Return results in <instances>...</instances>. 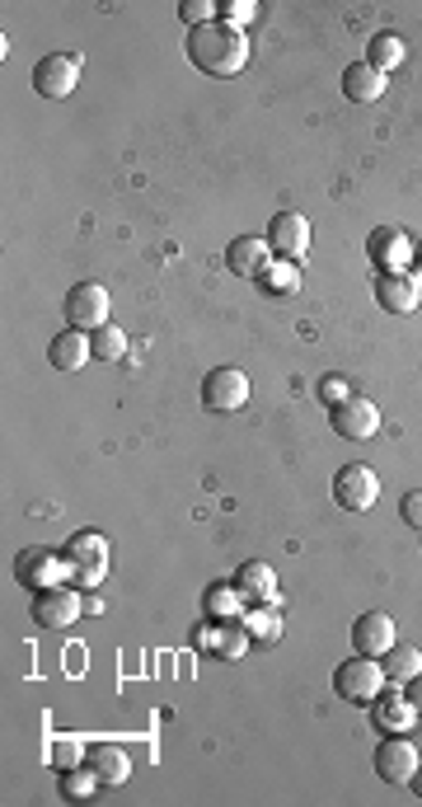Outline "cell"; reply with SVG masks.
<instances>
[{
    "instance_id": "obj_7",
    "label": "cell",
    "mask_w": 422,
    "mask_h": 807,
    "mask_svg": "<svg viewBox=\"0 0 422 807\" xmlns=\"http://www.w3.org/2000/svg\"><path fill=\"white\" fill-rule=\"evenodd\" d=\"M367 259L375 272H409L418 259V245L399 226H375L367 235Z\"/></svg>"
},
{
    "instance_id": "obj_11",
    "label": "cell",
    "mask_w": 422,
    "mask_h": 807,
    "mask_svg": "<svg viewBox=\"0 0 422 807\" xmlns=\"http://www.w3.org/2000/svg\"><path fill=\"white\" fill-rule=\"evenodd\" d=\"M380 498V479L371 465H343L333 475V503L343 511H371Z\"/></svg>"
},
{
    "instance_id": "obj_17",
    "label": "cell",
    "mask_w": 422,
    "mask_h": 807,
    "mask_svg": "<svg viewBox=\"0 0 422 807\" xmlns=\"http://www.w3.org/2000/svg\"><path fill=\"white\" fill-rule=\"evenodd\" d=\"M418 301H422V287H418L413 272H380L375 278V306L380 310L409 314V310H418Z\"/></svg>"
},
{
    "instance_id": "obj_28",
    "label": "cell",
    "mask_w": 422,
    "mask_h": 807,
    "mask_svg": "<svg viewBox=\"0 0 422 807\" xmlns=\"http://www.w3.org/2000/svg\"><path fill=\"white\" fill-rule=\"evenodd\" d=\"M245 634H249V643H277V639H281L277 610H272V606H254L249 615H245Z\"/></svg>"
},
{
    "instance_id": "obj_18",
    "label": "cell",
    "mask_w": 422,
    "mask_h": 807,
    "mask_svg": "<svg viewBox=\"0 0 422 807\" xmlns=\"http://www.w3.org/2000/svg\"><path fill=\"white\" fill-rule=\"evenodd\" d=\"M235 587H239V597H245V606H277L281 601L277 573H272L268 563H258V559H249V563L235 568Z\"/></svg>"
},
{
    "instance_id": "obj_10",
    "label": "cell",
    "mask_w": 422,
    "mask_h": 807,
    "mask_svg": "<svg viewBox=\"0 0 422 807\" xmlns=\"http://www.w3.org/2000/svg\"><path fill=\"white\" fill-rule=\"evenodd\" d=\"M329 427L338 432L343 442H371L380 432V408L367 395H348L343 404L329 408Z\"/></svg>"
},
{
    "instance_id": "obj_15",
    "label": "cell",
    "mask_w": 422,
    "mask_h": 807,
    "mask_svg": "<svg viewBox=\"0 0 422 807\" xmlns=\"http://www.w3.org/2000/svg\"><path fill=\"white\" fill-rule=\"evenodd\" d=\"M399 643V634H394V620L385 615V610H367V615H357V624H352V648L361 658H385L390 648Z\"/></svg>"
},
{
    "instance_id": "obj_21",
    "label": "cell",
    "mask_w": 422,
    "mask_h": 807,
    "mask_svg": "<svg viewBox=\"0 0 422 807\" xmlns=\"http://www.w3.org/2000/svg\"><path fill=\"white\" fill-rule=\"evenodd\" d=\"M85 765L99 775V784H109V789H117V784L132 779V756L123 752V746H113V742H94Z\"/></svg>"
},
{
    "instance_id": "obj_34",
    "label": "cell",
    "mask_w": 422,
    "mask_h": 807,
    "mask_svg": "<svg viewBox=\"0 0 422 807\" xmlns=\"http://www.w3.org/2000/svg\"><path fill=\"white\" fill-rule=\"evenodd\" d=\"M399 517H404L413 530H422V488H409V494L399 498Z\"/></svg>"
},
{
    "instance_id": "obj_20",
    "label": "cell",
    "mask_w": 422,
    "mask_h": 807,
    "mask_svg": "<svg viewBox=\"0 0 422 807\" xmlns=\"http://www.w3.org/2000/svg\"><path fill=\"white\" fill-rule=\"evenodd\" d=\"M385 85H390V75L375 71L371 62H352V66L343 71V94H348V104H380V100H385Z\"/></svg>"
},
{
    "instance_id": "obj_4",
    "label": "cell",
    "mask_w": 422,
    "mask_h": 807,
    "mask_svg": "<svg viewBox=\"0 0 422 807\" xmlns=\"http://www.w3.org/2000/svg\"><path fill=\"white\" fill-rule=\"evenodd\" d=\"M333 691H338V700H348V704H371L380 691H385V666H380L375 658L357 653V658L333 666Z\"/></svg>"
},
{
    "instance_id": "obj_8",
    "label": "cell",
    "mask_w": 422,
    "mask_h": 807,
    "mask_svg": "<svg viewBox=\"0 0 422 807\" xmlns=\"http://www.w3.org/2000/svg\"><path fill=\"white\" fill-rule=\"evenodd\" d=\"M109 287L104 282H75L71 291H66V301H62V310H66V324L71 329H85V333H94V329H104L109 324Z\"/></svg>"
},
{
    "instance_id": "obj_31",
    "label": "cell",
    "mask_w": 422,
    "mask_h": 807,
    "mask_svg": "<svg viewBox=\"0 0 422 807\" xmlns=\"http://www.w3.org/2000/svg\"><path fill=\"white\" fill-rule=\"evenodd\" d=\"M178 19H184L188 29H203V24H216L220 19V6L216 0H184V6H178Z\"/></svg>"
},
{
    "instance_id": "obj_36",
    "label": "cell",
    "mask_w": 422,
    "mask_h": 807,
    "mask_svg": "<svg viewBox=\"0 0 422 807\" xmlns=\"http://www.w3.org/2000/svg\"><path fill=\"white\" fill-rule=\"evenodd\" d=\"M409 789H413V794L422 798V765H418V770H413V779H409Z\"/></svg>"
},
{
    "instance_id": "obj_9",
    "label": "cell",
    "mask_w": 422,
    "mask_h": 807,
    "mask_svg": "<svg viewBox=\"0 0 422 807\" xmlns=\"http://www.w3.org/2000/svg\"><path fill=\"white\" fill-rule=\"evenodd\" d=\"M249 404V376L239 366H212L203 376V408L212 413H239Z\"/></svg>"
},
{
    "instance_id": "obj_24",
    "label": "cell",
    "mask_w": 422,
    "mask_h": 807,
    "mask_svg": "<svg viewBox=\"0 0 422 807\" xmlns=\"http://www.w3.org/2000/svg\"><path fill=\"white\" fill-rule=\"evenodd\" d=\"M258 287H264L268 297H296V291H300V263L272 259L264 272H258Z\"/></svg>"
},
{
    "instance_id": "obj_35",
    "label": "cell",
    "mask_w": 422,
    "mask_h": 807,
    "mask_svg": "<svg viewBox=\"0 0 422 807\" xmlns=\"http://www.w3.org/2000/svg\"><path fill=\"white\" fill-rule=\"evenodd\" d=\"M404 695H409V704L418 708V718H422V672H418V676L409 681V691H404Z\"/></svg>"
},
{
    "instance_id": "obj_1",
    "label": "cell",
    "mask_w": 422,
    "mask_h": 807,
    "mask_svg": "<svg viewBox=\"0 0 422 807\" xmlns=\"http://www.w3.org/2000/svg\"><path fill=\"white\" fill-rule=\"evenodd\" d=\"M188 62L216 75V81H230L249 66V33L245 29H230V24H203V29H188Z\"/></svg>"
},
{
    "instance_id": "obj_13",
    "label": "cell",
    "mask_w": 422,
    "mask_h": 807,
    "mask_svg": "<svg viewBox=\"0 0 422 807\" xmlns=\"http://www.w3.org/2000/svg\"><path fill=\"white\" fill-rule=\"evenodd\" d=\"M268 245H272L277 259L300 263L310 254V221L300 211H277L268 221Z\"/></svg>"
},
{
    "instance_id": "obj_27",
    "label": "cell",
    "mask_w": 422,
    "mask_h": 807,
    "mask_svg": "<svg viewBox=\"0 0 422 807\" xmlns=\"http://www.w3.org/2000/svg\"><path fill=\"white\" fill-rule=\"evenodd\" d=\"M56 789H62L66 803H85L99 789V775L90 770V765H71V770H62V779H56Z\"/></svg>"
},
{
    "instance_id": "obj_33",
    "label": "cell",
    "mask_w": 422,
    "mask_h": 807,
    "mask_svg": "<svg viewBox=\"0 0 422 807\" xmlns=\"http://www.w3.org/2000/svg\"><path fill=\"white\" fill-rule=\"evenodd\" d=\"M315 395H319V404H343L348 395H352V385L343 381V376H319V385H315Z\"/></svg>"
},
{
    "instance_id": "obj_38",
    "label": "cell",
    "mask_w": 422,
    "mask_h": 807,
    "mask_svg": "<svg viewBox=\"0 0 422 807\" xmlns=\"http://www.w3.org/2000/svg\"><path fill=\"white\" fill-rule=\"evenodd\" d=\"M418 536H422V530H418Z\"/></svg>"
},
{
    "instance_id": "obj_14",
    "label": "cell",
    "mask_w": 422,
    "mask_h": 807,
    "mask_svg": "<svg viewBox=\"0 0 422 807\" xmlns=\"http://www.w3.org/2000/svg\"><path fill=\"white\" fill-rule=\"evenodd\" d=\"M193 643L203 648V653L220 658V662H235L249 648V634H245V620H212L207 615V624L193 634Z\"/></svg>"
},
{
    "instance_id": "obj_12",
    "label": "cell",
    "mask_w": 422,
    "mask_h": 807,
    "mask_svg": "<svg viewBox=\"0 0 422 807\" xmlns=\"http://www.w3.org/2000/svg\"><path fill=\"white\" fill-rule=\"evenodd\" d=\"M418 765H422V756L409 742V733H385V742L375 746V775L385 784H409Z\"/></svg>"
},
{
    "instance_id": "obj_30",
    "label": "cell",
    "mask_w": 422,
    "mask_h": 807,
    "mask_svg": "<svg viewBox=\"0 0 422 807\" xmlns=\"http://www.w3.org/2000/svg\"><path fill=\"white\" fill-rule=\"evenodd\" d=\"M85 756H90V746L80 742V737H56V742H52V765H56V770L85 765Z\"/></svg>"
},
{
    "instance_id": "obj_25",
    "label": "cell",
    "mask_w": 422,
    "mask_h": 807,
    "mask_svg": "<svg viewBox=\"0 0 422 807\" xmlns=\"http://www.w3.org/2000/svg\"><path fill=\"white\" fill-rule=\"evenodd\" d=\"M404 56H409V48H404V38H394V33H371V43H367V62L375 66V71H399L404 66Z\"/></svg>"
},
{
    "instance_id": "obj_29",
    "label": "cell",
    "mask_w": 422,
    "mask_h": 807,
    "mask_svg": "<svg viewBox=\"0 0 422 807\" xmlns=\"http://www.w3.org/2000/svg\"><path fill=\"white\" fill-rule=\"evenodd\" d=\"M90 348H94V358H99V362H123V352H127V333H123V329H113V324H104V329H94V333H90Z\"/></svg>"
},
{
    "instance_id": "obj_16",
    "label": "cell",
    "mask_w": 422,
    "mask_h": 807,
    "mask_svg": "<svg viewBox=\"0 0 422 807\" xmlns=\"http://www.w3.org/2000/svg\"><path fill=\"white\" fill-rule=\"evenodd\" d=\"M272 259L277 254L268 245V235H235L230 249H226V268L235 272V278H258Z\"/></svg>"
},
{
    "instance_id": "obj_37",
    "label": "cell",
    "mask_w": 422,
    "mask_h": 807,
    "mask_svg": "<svg viewBox=\"0 0 422 807\" xmlns=\"http://www.w3.org/2000/svg\"><path fill=\"white\" fill-rule=\"evenodd\" d=\"M413 268H422V245H418V259H413Z\"/></svg>"
},
{
    "instance_id": "obj_5",
    "label": "cell",
    "mask_w": 422,
    "mask_h": 807,
    "mask_svg": "<svg viewBox=\"0 0 422 807\" xmlns=\"http://www.w3.org/2000/svg\"><path fill=\"white\" fill-rule=\"evenodd\" d=\"M80 71H85V56L75 52H52L43 62L33 66V90L43 94V100H71L75 85H80Z\"/></svg>"
},
{
    "instance_id": "obj_6",
    "label": "cell",
    "mask_w": 422,
    "mask_h": 807,
    "mask_svg": "<svg viewBox=\"0 0 422 807\" xmlns=\"http://www.w3.org/2000/svg\"><path fill=\"white\" fill-rule=\"evenodd\" d=\"M85 610V597H80L75 582H56L48 592H33V624L38 629H71Z\"/></svg>"
},
{
    "instance_id": "obj_3",
    "label": "cell",
    "mask_w": 422,
    "mask_h": 807,
    "mask_svg": "<svg viewBox=\"0 0 422 807\" xmlns=\"http://www.w3.org/2000/svg\"><path fill=\"white\" fill-rule=\"evenodd\" d=\"M71 568H66V555L62 549H43V545H29L14 555V582L29 587V592H48V587L66 582Z\"/></svg>"
},
{
    "instance_id": "obj_32",
    "label": "cell",
    "mask_w": 422,
    "mask_h": 807,
    "mask_svg": "<svg viewBox=\"0 0 422 807\" xmlns=\"http://www.w3.org/2000/svg\"><path fill=\"white\" fill-rule=\"evenodd\" d=\"M254 14H258L254 0H220V24H230V29H249Z\"/></svg>"
},
{
    "instance_id": "obj_2",
    "label": "cell",
    "mask_w": 422,
    "mask_h": 807,
    "mask_svg": "<svg viewBox=\"0 0 422 807\" xmlns=\"http://www.w3.org/2000/svg\"><path fill=\"white\" fill-rule=\"evenodd\" d=\"M62 555H66L71 582L80 587V592H94V587L109 578V540L99 536V530H75Z\"/></svg>"
},
{
    "instance_id": "obj_26",
    "label": "cell",
    "mask_w": 422,
    "mask_h": 807,
    "mask_svg": "<svg viewBox=\"0 0 422 807\" xmlns=\"http://www.w3.org/2000/svg\"><path fill=\"white\" fill-rule=\"evenodd\" d=\"M203 606H207L212 620H239V615H245V597H239L235 582H216V587H207Z\"/></svg>"
},
{
    "instance_id": "obj_19",
    "label": "cell",
    "mask_w": 422,
    "mask_h": 807,
    "mask_svg": "<svg viewBox=\"0 0 422 807\" xmlns=\"http://www.w3.org/2000/svg\"><path fill=\"white\" fill-rule=\"evenodd\" d=\"M371 723L380 727V737H385V733H409V727L418 723V708L409 704L404 691H380L371 700Z\"/></svg>"
},
{
    "instance_id": "obj_23",
    "label": "cell",
    "mask_w": 422,
    "mask_h": 807,
    "mask_svg": "<svg viewBox=\"0 0 422 807\" xmlns=\"http://www.w3.org/2000/svg\"><path fill=\"white\" fill-rule=\"evenodd\" d=\"M380 666H385V681L409 685V681L422 672V648H413V643H394L390 653L380 658Z\"/></svg>"
},
{
    "instance_id": "obj_22",
    "label": "cell",
    "mask_w": 422,
    "mask_h": 807,
    "mask_svg": "<svg viewBox=\"0 0 422 807\" xmlns=\"http://www.w3.org/2000/svg\"><path fill=\"white\" fill-rule=\"evenodd\" d=\"M94 358V348H90V333L85 329H62L56 339L48 343V362L56 366V371H80Z\"/></svg>"
}]
</instances>
